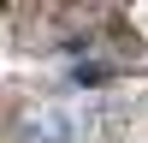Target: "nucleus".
<instances>
[{"label": "nucleus", "mask_w": 148, "mask_h": 143, "mask_svg": "<svg viewBox=\"0 0 148 143\" xmlns=\"http://www.w3.org/2000/svg\"><path fill=\"white\" fill-rule=\"evenodd\" d=\"M125 30H107V36H89L77 54V83H101L113 72H130V66H148V48L136 42H119Z\"/></svg>", "instance_id": "nucleus-1"}]
</instances>
